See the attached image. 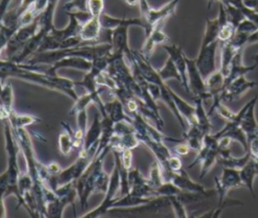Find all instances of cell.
I'll list each match as a JSON object with an SVG mask.
<instances>
[{
    "label": "cell",
    "mask_w": 258,
    "mask_h": 218,
    "mask_svg": "<svg viewBox=\"0 0 258 218\" xmlns=\"http://www.w3.org/2000/svg\"><path fill=\"white\" fill-rule=\"evenodd\" d=\"M0 78L5 82L8 78H14L39 85L52 91L64 94L75 101L78 98L76 91V82L72 79L50 75L36 69L35 65L26 63H15L10 60L0 59Z\"/></svg>",
    "instance_id": "obj_1"
},
{
    "label": "cell",
    "mask_w": 258,
    "mask_h": 218,
    "mask_svg": "<svg viewBox=\"0 0 258 218\" xmlns=\"http://www.w3.org/2000/svg\"><path fill=\"white\" fill-rule=\"evenodd\" d=\"M112 151L111 145L98 148V153L92 164L88 167L85 173L75 182V187L78 193V199L81 208L84 209L88 205L89 198L96 193L105 194L110 180V175L104 170V160L107 154Z\"/></svg>",
    "instance_id": "obj_2"
},
{
    "label": "cell",
    "mask_w": 258,
    "mask_h": 218,
    "mask_svg": "<svg viewBox=\"0 0 258 218\" xmlns=\"http://www.w3.org/2000/svg\"><path fill=\"white\" fill-rule=\"evenodd\" d=\"M4 124V138H5V150L7 155V166L4 171L8 178V192L7 196L14 195L17 199V206H21L22 198L18 189V182L20 177V169L18 166V152L19 146L13 135V131L8 119L3 120Z\"/></svg>",
    "instance_id": "obj_3"
},
{
    "label": "cell",
    "mask_w": 258,
    "mask_h": 218,
    "mask_svg": "<svg viewBox=\"0 0 258 218\" xmlns=\"http://www.w3.org/2000/svg\"><path fill=\"white\" fill-rule=\"evenodd\" d=\"M121 188V177L117 162L114 160V168L110 175L109 185L104 194V199L102 203L96 207L95 209L87 212L86 214L82 215L81 218H98L104 215L107 212H110L113 203L118 199L119 193Z\"/></svg>",
    "instance_id": "obj_4"
},
{
    "label": "cell",
    "mask_w": 258,
    "mask_h": 218,
    "mask_svg": "<svg viewBox=\"0 0 258 218\" xmlns=\"http://www.w3.org/2000/svg\"><path fill=\"white\" fill-rule=\"evenodd\" d=\"M39 29V15L29 24L20 26L11 36L5 48L6 60H12L25 45V43L38 31Z\"/></svg>",
    "instance_id": "obj_5"
},
{
    "label": "cell",
    "mask_w": 258,
    "mask_h": 218,
    "mask_svg": "<svg viewBox=\"0 0 258 218\" xmlns=\"http://www.w3.org/2000/svg\"><path fill=\"white\" fill-rule=\"evenodd\" d=\"M219 40H215L205 46H201L200 52L196 60V65L204 78L206 80L211 74L217 71L216 67V52L219 45Z\"/></svg>",
    "instance_id": "obj_6"
},
{
    "label": "cell",
    "mask_w": 258,
    "mask_h": 218,
    "mask_svg": "<svg viewBox=\"0 0 258 218\" xmlns=\"http://www.w3.org/2000/svg\"><path fill=\"white\" fill-rule=\"evenodd\" d=\"M185 61L187 66V82L189 93H192L196 97L202 98L204 101L212 98L211 94L208 92L206 82L196 65V60L185 57Z\"/></svg>",
    "instance_id": "obj_7"
},
{
    "label": "cell",
    "mask_w": 258,
    "mask_h": 218,
    "mask_svg": "<svg viewBox=\"0 0 258 218\" xmlns=\"http://www.w3.org/2000/svg\"><path fill=\"white\" fill-rule=\"evenodd\" d=\"M169 181L173 183L177 188H179L181 191L186 192H196V193H203V194H209V195H217L216 189L213 190H207L203 185L194 182L188 174L181 169L178 172H172L169 177Z\"/></svg>",
    "instance_id": "obj_8"
},
{
    "label": "cell",
    "mask_w": 258,
    "mask_h": 218,
    "mask_svg": "<svg viewBox=\"0 0 258 218\" xmlns=\"http://www.w3.org/2000/svg\"><path fill=\"white\" fill-rule=\"evenodd\" d=\"M92 64L93 62L86 58L78 56H69L62 58L61 60L57 61L51 66H47L45 73L50 75H57V71L60 69H75L87 73L91 70Z\"/></svg>",
    "instance_id": "obj_9"
},
{
    "label": "cell",
    "mask_w": 258,
    "mask_h": 218,
    "mask_svg": "<svg viewBox=\"0 0 258 218\" xmlns=\"http://www.w3.org/2000/svg\"><path fill=\"white\" fill-rule=\"evenodd\" d=\"M256 82L248 81L245 76H240L230 82L221 94L222 102H232L243 95L247 90L252 89L256 86Z\"/></svg>",
    "instance_id": "obj_10"
},
{
    "label": "cell",
    "mask_w": 258,
    "mask_h": 218,
    "mask_svg": "<svg viewBox=\"0 0 258 218\" xmlns=\"http://www.w3.org/2000/svg\"><path fill=\"white\" fill-rule=\"evenodd\" d=\"M179 0H171L168 3H166L165 5H163L160 8H150L146 18H145V22L147 25V28L145 30V36L148 35L150 33V31L152 30V28L159 22H165L166 19L174 14L175 8L177 6Z\"/></svg>",
    "instance_id": "obj_11"
},
{
    "label": "cell",
    "mask_w": 258,
    "mask_h": 218,
    "mask_svg": "<svg viewBox=\"0 0 258 218\" xmlns=\"http://www.w3.org/2000/svg\"><path fill=\"white\" fill-rule=\"evenodd\" d=\"M228 21L227 12L223 4L219 3V14L215 19H210L207 17L206 19V28L205 33L202 39L201 46H205L215 40L218 39L219 31L221 26Z\"/></svg>",
    "instance_id": "obj_12"
},
{
    "label": "cell",
    "mask_w": 258,
    "mask_h": 218,
    "mask_svg": "<svg viewBox=\"0 0 258 218\" xmlns=\"http://www.w3.org/2000/svg\"><path fill=\"white\" fill-rule=\"evenodd\" d=\"M162 47L166 50V52L168 53V57L174 63L181 78V86L185 89L187 93H189L188 82H187V66H186L185 56L181 47L176 44H166V43L163 44Z\"/></svg>",
    "instance_id": "obj_13"
},
{
    "label": "cell",
    "mask_w": 258,
    "mask_h": 218,
    "mask_svg": "<svg viewBox=\"0 0 258 218\" xmlns=\"http://www.w3.org/2000/svg\"><path fill=\"white\" fill-rule=\"evenodd\" d=\"M203 144L206 146V156L202 161L201 166V175L200 179H203L211 170L212 166L217 162V157L220 152V147L218 144V138L215 137L214 134H206L203 139Z\"/></svg>",
    "instance_id": "obj_14"
},
{
    "label": "cell",
    "mask_w": 258,
    "mask_h": 218,
    "mask_svg": "<svg viewBox=\"0 0 258 218\" xmlns=\"http://www.w3.org/2000/svg\"><path fill=\"white\" fill-rule=\"evenodd\" d=\"M257 99L258 97L255 96L249 101V105L241 119V128L247 137V142L249 145L258 135V123L255 118V105Z\"/></svg>",
    "instance_id": "obj_15"
},
{
    "label": "cell",
    "mask_w": 258,
    "mask_h": 218,
    "mask_svg": "<svg viewBox=\"0 0 258 218\" xmlns=\"http://www.w3.org/2000/svg\"><path fill=\"white\" fill-rule=\"evenodd\" d=\"M165 22H159L157 23L153 28L152 30L150 31V33L148 35H146V38H145V42L141 48V53L149 59L155 48L156 45H163L165 44L169 38L168 36L165 34V32L163 31V25H164Z\"/></svg>",
    "instance_id": "obj_16"
},
{
    "label": "cell",
    "mask_w": 258,
    "mask_h": 218,
    "mask_svg": "<svg viewBox=\"0 0 258 218\" xmlns=\"http://www.w3.org/2000/svg\"><path fill=\"white\" fill-rule=\"evenodd\" d=\"M129 26L122 25L111 30V39L110 43L112 45L113 53L124 54L125 58H128L132 53V49L128 43V30Z\"/></svg>",
    "instance_id": "obj_17"
},
{
    "label": "cell",
    "mask_w": 258,
    "mask_h": 218,
    "mask_svg": "<svg viewBox=\"0 0 258 218\" xmlns=\"http://www.w3.org/2000/svg\"><path fill=\"white\" fill-rule=\"evenodd\" d=\"M102 28L107 29V30H113L114 28L122 25H127L129 27L131 26H140L144 29V31L147 28L145 20L140 16V17H135V18H127V17H115L112 15H109L107 13H103L100 17Z\"/></svg>",
    "instance_id": "obj_18"
},
{
    "label": "cell",
    "mask_w": 258,
    "mask_h": 218,
    "mask_svg": "<svg viewBox=\"0 0 258 218\" xmlns=\"http://www.w3.org/2000/svg\"><path fill=\"white\" fill-rule=\"evenodd\" d=\"M102 30L103 28L100 17L92 16L89 20L82 24L79 35L86 43H100L103 42L100 39Z\"/></svg>",
    "instance_id": "obj_19"
},
{
    "label": "cell",
    "mask_w": 258,
    "mask_h": 218,
    "mask_svg": "<svg viewBox=\"0 0 258 218\" xmlns=\"http://www.w3.org/2000/svg\"><path fill=\"white\" fill-rule=\"evenodd\" d=\"M69 18L70 21L68 23V25L61 29H57V28H53L48 34H50L59 44V42L63 39H67L69 37L72 36H76L79 35L82 23L79 21V19L76 17V15L74 14V12H67L66 13Z\"/></svg>",
    "instance_id": "obj_20"
},
{
    "label": "cell",
    "mask_w": 258,
    "mask_h": 218,
    "mask_svg": "<svg viewBox=\"0 0 258 218\" xmlns=\"http://www.w3.org/2000/svg\"><path fill=\"white\" fill-rule=\"evenodd\" d=\"M242 51L243 49L239 50L235 57L233 58L232 60V63H231V66H230V70H229V73L228 75L225 77V82H224V86L226 87L230 82H232L233 80H235L236 78L240 77V76H245L247 73L253 71L257 66L258 64H254L252 66H244L242 64ZM224 87V88H225Z\"/></svg>",
    "instance_id": "obj_21"
},
{
    "label": "cell",
    "mask_w": 258,
    "mask_h": 218,
    "mask_svg": "<svg viewBox=\"0 0 258 218\" xmlns=\"http://www.w3.org/2000/svg\"><path fill=\"white\" fill-rule=\"evenodd\" d=\"M239 172H240V178L243 185L249 189V191L255 198L253 182L255 177L258 175V158L252 155L249 158V160L245 164V166L239 170Z\"/></svg>",
    "instance_id": "obj_22"
},
{
    "label": "cell",
    "mask_w": 258,
    "mask_h": 218,
    "mask_svg": "<svg viewBox=\"0 0 258 218\" xmlns=\"http://www.w3.org/2000/svg\"><path fill=\"white\" fill-rule=\"evenodd\" d=\"M206 86L208 89V92L211 94V97L213 99V103H217L221 101V94L224 91V82L225 77L222 74L220 70L215 71L213 74H211L206 80Z\"/></svg>",
    "instance_id": "obj_23"
},
{
    "label": "cell",
    "mask_w": 258,
    "mask_h": 218,
    "mask_svg": "<svg viewBox=\"0 0 258 218\" xmlns=\"http://www.w3.org/2000/svg\"><path fill=\"white\" fill-rule=\"evenodd\" d=\"M124 104L117 98H113L110 102H105L106 115L112 120L113 123L122 121V120H132L131 116L128 115L125 111Z\"/></svg>",
    "instance_id": "obj_24"
},
{
    "label": "cell",
    "mask_w": 258,
    "mask_h": 218,
    "mask_svg": "<svg viewBox=\"0 0 258 218\" xmlns=\"http://www.w3.org/2000/svg\"><path fill=\"white\" fill-rule=\"evenodd\" d=\"M61 131L58 135V151L63 156L70 155L73 149L75 148V138H74V131L71 129L70 125L66 122H61Z\"/></svg>",
    "instance_id": "obj_25"
},
{
    "label": "cell",
    "mask_w": 258,
    "mask_h": 218,
    "mask_svg": "<svg viewBox=\"0 0 258 218\" xmlns=\"http://www.w3.org/2000/svg\"><path fill=\"white\" fill-rule=\"evenodd\" d=\"M170 95L174 101V104L179 112V114L182 116V118L186 121L187 125L197 123L196 121V108L195 105H190L186 101H184L181 97H179L174 91L169 89Z\"/></svg>",
    "instance_id": "obj_26"
},
{
    "label": "cell",
    "mask_w": 258,
    "mask_h": 218,
    "mask_svg": "<svg viewBox=\"0 0 258 218\" xmlns=\"http://www.w3.org/2000/svg\"><path fill=\"white\" fill-rule=\"evenodd\" d=\"M59 0H48L45 10L39 15V28L47 35L53 28V18Z\"/></svg>",
    "instance_id": "obj_27"
},
{
    "label": "cell",
    "mask_w": 258,
    "mask_h": 218,
    "mask_svg": "<svg viewBox=\"0 0 258 218\" xmlns=\"http://www.w3.org/2000/svg\"><path fill=\"white\" fill-rule=\"evenodd\" d=\"M192 100L195 102V108H196V121L203 132L204 135L210 133L211 131V121H210V115L206 112L203 102L204 100L200 97H192Z\"/></svg>",
    "instance_id": "obj_28"
},
{
    "label": "cell",
    "mask_w": 258,
    "mask_h": 218,
    "mask_svg": "<svg viewBox=\"0 0 258 218\" xmlns=\"http://www.w3.org/2000/svg\"><path fill=\"white\" fill-rule=\"evenodd\" d=\"M204 136L205 135L203 134L197 123L189 124L187 130L183 132V139L187 142L190 149L196 150L197 152L203 145Z\"/></svg>",
    "instance_id": "obj_29"
},
{
    "label": "cell",
    "mask_w": 258,
    "mask_h": 218,
    "mask_svg": "<svg viewBox=\"0 0 258 218\" xmlns=\"http://www.w3.org/2000/svg\"><path fill=\"white\" fill-rule=\"evenodd\" d=\"M241 50V49H240ZM239 50L236 49L229 41L226 42H222V51H221V67H220V71L222 72V74L224 75V77H226L229 73L230 70V66L232 63L233 58L235 57V54L238 52Z\"/></svg>",
    "instance_id": "obj_30"
},
{
    "label": "cell",
    "mask_w": 258,
    "mask_h": 218,
    "mask_svg": "<svg viewBox=\"0 0 258 218\" xmlns=\"http://www.w3.org/2000/svg\"><path fill=\"white\" fill-rule=\"evenodd\" d=\"M8 121L11 126L13 127H19V128H26L29 125L35 124L37 122H40V118L31 115V114H19L15 112L14 110L10 113L8 117Z\"/></svg>",
    "instance_id": "obj_31"
},
{
    "label": "cell",
    "mask_w": 258,
    "mask_h": 218,
    "mask_svg": "<svg viewBox=\"0 0 258 218\" xmlns=\"http://www.w3.org/2000/svg\"><path fill=\"white\" fill-rule=\"evenodd\" d=\"M160 78L162 79V81L166 82L167 80H170V79H174V80H177L180 84H181V78H180V75L174 65V63L172 62V60L168 57V59L166 60L164 66L157 70Z\"/></svg>",
    "instance_id": "obj_32"
},
{
    "label": "cell",
    "mask_w": 258,
    "mask_h": 218,
    "mask_svg": "<svg viewBox=\"0 0 258 218\" xmlns=\"http://www.w3.org/2000/svg\"><path fill=\"white\" fill-rule=\"evenodd\" d=\"M147 181L149 183V185L154 189V191L163 183L165 182L162 176V171H161V167L159 165V162L155 159L151 166H150V170H149V176L147 178ZM156 194V193H155Z\"/></svg>",
    "instance_id": "obj_33"
},
{
    "label": "cell",
    "mask_w": 258,
    "mask_h": 218,
    "mask_svg": "<svg viewBox=\"0 0 258 218\" xmlns=\"http://www.w3.org/2000/svg\"><path fill=\"white\" fill-rule=\"evenodd\" d=\"M8 192V178L5 172L0 175V218L7 217V211L5 207V197Z\"/></svg>",
    "instance_id": "obj_34"
},
{
    "label": "cell",
    "mask_w": 258,
    "mask_h": 218,
    "mask_svg": "<svg viewBox=\"0 0 258 218\" xmlns=\"http://www.w3.org/2000/svg\"><path fill=\"white\" fill-rule=\"evenodd\" d=\"M235 31H236V27L234 26V24H232L230 21L225 22L220 28L219 35H218V40L220 42L229 41L232 38V36L234 35Z\"/></svg>",
    "instance_id": "obj_35"
},
{
    "label": "cell",
    "mask_w": 258,
    "mask_h": 218,
    "mask_svg": "<svg viewBox=\"0 0 258 218\" xmlns=\"http://www.w3.org/2000/svg\"><path fill=\"white\" fill-rule=\"evenodd\" d=\"M168 199L170 202V207L172 208L175 217H178V218L188 217L186 210L184 208V204L176 196H169Z\"/></svg>",
    "instance_id": "obj_36"
},
{
    "label": "cell",
    "mask_w": 258,
    "mask_h": 218,
    "mask_svg": "<svg viewBox=\"0 0 258 218\" xmlns=\"http://www.w3.org/2000/svg\"><path fill=\"white\" fill-rule=\"evenodd\" d=\"M87 9L91 16L101 17L105 9V0H88Z\"/></svg>",
    "instance_id": "obj_37"
},
{
    "label": "cell",
    "mask_w": 258,
    "mask_h": 218,
    "mask_svg": "<svg viewBox=\"0 0 258 218\" xmlns=\"http://www.w3.org/2000/svg\"><path fill=\"white\" fill-rule=\"evenodd\" d=\"M87 4L88 0H70L64 3L63 10L66 13L73 11H88Z\"/></svg>",
    "instance_id": "obj_38"
},
{
    "label": "cell",
    "mask_w": 258,
    "mask_h": 218,
    "mask_svg": "<svg viewBox=\"0 0 258 218\" xmlns=\"http://www.w3.org/2000/svg\"><path fill=\"white\" fill-rule=\"evenodd\" d=\"M172 150L177 155H185V154H187L189 152L190 147L187 144V142L184 139H182L181 141H179V143H177L176 145H174L172 147Z\"/></svg>",
    "instance_id": "obj_39"
},
{
    "label": "cell",
    "mask_w": 258,
    "mask_h": 218,
    "mask_svg": "<svg viewBox=\"0 0 258 218\" xmlns=\"http://www.w3.org/2000/svg\"><path fill=\"white\" fill-rule=\"evenodd\" d=\"M47 3H48V0H35L30 7L32 8L34 13L38 16L45 10Z\"/></svg>",
    "instance_id": "obj_40"
},
{
    "label": "cell",
    "mask_w": 258,
    "mask_h": 218,
    "mask_svg": "<svg viewBox=\"0 0 258 218\" xmlns=\"http://www.w3.org/2000/svg\"><path fill=\"white\" fill-rule=\"evenodd\" d=\"M138 6H139V10H140V16L145 20V18H146V16H147L151 7L149 6L147 0H139Z\"/></svg>",
    "instance_id": "obj_41"
},
{
    "label": "cell",
    "mask_w": 258,
    "mask_h": 218,
    "mask_svg": "<svg viewBox=\"0 0 258 218\" xmlns=\"http://www.w3.org/2000/svg\"><path fill=\"white\" fill-rule=\"evenodd\" d=\"M34 1H35V0H21L20 3H19V5L16 7L19 16L21 15V13H22L23 11H25L27 8H29V7L34 3Z\"/></svg>",
    "instance_id": "obj_42"
},
{
    "label": "cell",
    "mask_w": 258,
    "mask_h": 218,
    "mask_svg": "<svg viewBox=\"0 0 258 218\" xmlns=\"http://www.w3.org/2000/svg\"><path fill=\"white\" fill-rule=\"evenodd\" d=\"M11 2H12V0H0V23H1L4 15L8 11V8H9V5Z\"/></svg>",
    "instance_id": "obj_43"
},
{
    "label": "cell",
    "mask_w": 258,
    "mask_h": 218,
    "mask_svg": "<svg viewBox=\"0 0 258 218\" xmlns=\"http://www.w3.org/2000/svg\"><path fill=\"white\" fill-rule=\"evenodd\" d=\"M46 168L50 175H56L61 171L60 166L56 161H50L48 165H46Z\"/></svg>",
    "instance_id": "obj_44"
},
{
    "label": "cell",
    "mask_w": 258,
    "mask_h": 218,
    "mask_svg": "<svg viewBox=\"0 0 258 218\" xmlns=\"http://www.w3.org/2000/svg\"><path fill=\"white\" fill-rule=\"evenodd\" d=\"M242 2L246 7L258 11V0H242Z\"/></svg>",
    "instance_id": "obj_45"
},
{
    "label": "cell",
    "mask_w": 258,
    "mask_h": 218,
    "mask_svg": "<svg viewBox=\"0 0 258 218\" xmlns=\"http://www.w3.org/2000/svg\"><path fill=\"white\" fill-rule=\"evenodd\" d=\"M214 2H219V3L223 4L224 6L230 3V1H229V0H208V9H210V8H211V6H212V4H213Z\"/></svg>",
    "instance_id": "obj_46"
},
{
    "label": "cell",
    "mask_w": 258,
    "mask_h": 218,
    "mask_svg": "<svg viewBox=\"0 0 258 218\" xmlns=\"http://www.w3.org/2000/svg\"><path fill=\"white\" fill-rule=\"evenodd\" d=\"M123 2L129 6H137L139 4V0H123Z\"/></svg>",
    "instance_id": "obj_47"
},
{
    "label": "cell",
    "mask_w": 258,
    "mask_h": 218,
    "mask_svg": "<svg viewBox=\"0 0 258 218\" xmlns=\"http://www.w3.org/2000/svg\"><path fill=\"white\" fill-rule=\"evenodd\" d=\"M254 62H255L256 64H258V53L254 56Z\"/></svg>",
    "instance_id": "obj_48"
}]
</instances>
